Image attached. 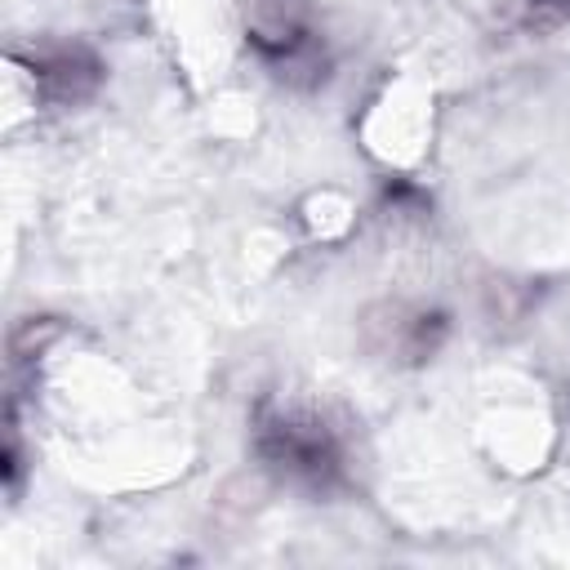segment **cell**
Wrapping results in <instances>:
<instances>
[{
	"instance_id": "1",
	"label": "cell",
	"mask_w": 570,
	"mask_h": 570,
	"mask_svg": "<svg viewBox=\"0 0 570 570\" xmlns=\"http://www.w3.org/2000/svg\"><path fill=\"white\" fill-rule=\"evenodd\" d=\"M263 454L289 472H303V476H316L321 472H334L338 468V445L334 436L312 423V419H294V414H281L272 423H263Z\"/></svg>"
}]
</instances>
